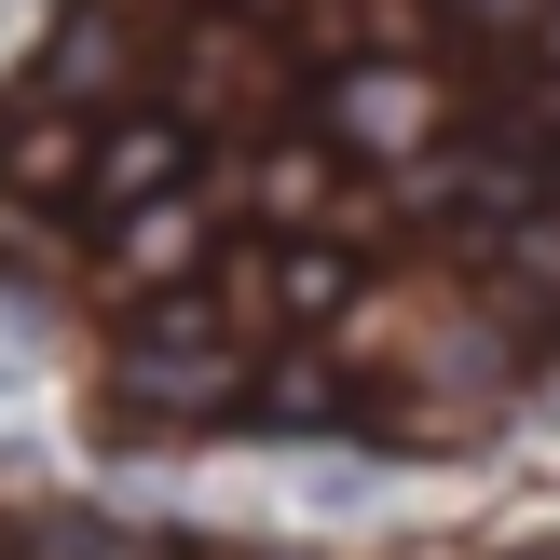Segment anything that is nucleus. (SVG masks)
I'll return each instance as SVG.
<instances>
[{
	"label": "nucleus",
	"mask_w": 560,
	"mask_h": 560,
	"mask_svg": "<svg viewBox=\"0 0 560 560\" xmlns=\"http://www.w3.org/2000/svg\"><path fill=\"white\" fill-rule=\"evenodd\" d=\"M260 328H273V288H151L124 370H109V383H124V438L137 424H219Z\"/></svg>",
	"instance_id": "1"
},
{
	"label": "nucleus",
	"mask_w": 560,
	"mask_h": 560,
	"mask_svg": "<svg viewBox=\"0 0 560 560\" xmlns=\"http://www.w3.org/2000/svg\"><path fill=\"white\" fill-rule=\"evenodd\" d=\"M328 137H355L370 164H410L452 137V82H438V55H370V69L328 82Z\"/></svg>",
	"instance_id": "2"
},
{
	"label": "nucleus",
	"mask_w": 560,
	"mask_h": 560,
	"mask_svg": "<svg viewBox=\"0 0 560 560\" xmlns=\"http://www.w3.org/2000/svg\"><path fill=\"white\" fill-rule=\"evenodd\" d=\"M137 82H151V14H137V0H69L55 42H42V96L55 109H109V96H137Z\"/></svg>",
	"instance_id": "3"
},
{
	"label": "nucleus",
	"mask_w": 560,
	"mask_h": 560,
	"mask_svg": "<svg viewBox=\"0 0 560 560\" xmlns=\"http://www.w3.org/2000/svg\"><path fill=\"white\" fill-rule=\"evenodd\" d=\"M82 178H96V124H82V109H55L42 82H27V96L0 109V191H27V206H69Z\"/></svg>",
	"instance_id": "4"
},
{
	"label": "nucleus",
	"mask_w": 560,
	"mask_h": 560,
	"mask_svg": "<svg viewBox=\"0 0 560 560\" xmlns=\"http://www.w3.org/2000/svg\"><path fill=\"white\" fill-rule=\"evenodd\" d=\"M479 301L520 328V342H547L560 328V191H534V206L492 233V273H479Z\"/></svg>",
	"instance_id": "5"
},
{
	"label": "nucleus",
	"mask_w": 560,
	"mask_h": 560,
	"mask_svg": "<svg viewBox=\"0 0 560 560\" xmlns=\"http://www.w3.org/2000/svg\"><path fill=\"white\" fill-rule=\"evenodd\" d=\"M260 82H273L260 27H246V14H206L178 42V96H164V109H178V124H233V109H260Z\"/></svg>",
	"instance_id": "6"
},
{
	"label": "nucleus",
	"mask_w": 560,
	"mask_h": 560,
	"mask_svg": "<svg viewBox=\"0 0 560 560\" xmlns=\"http://www.w3.org/2000/svg\"><path fill=\"white\" fill-rule=\"evenodd\" d=\"M191 260H206V206L191 191H151V206H124V233H109V288L151 301V288H191Z\"/></svg>",
	"instance_id": "7"
},
{
	"label": "nucleus",
	"mask_w": 560,
	"mask_h": 560,
	"mask_svg": "<svg viewBox=\"0 0 560 560\" xmlns=\"http://www.w3.org/2000/svg\"><path fill=\"white\" fill-rule=\"evenodd\" d=\"M191 178V124L178 109H124V124H96V206H151V191H178Z\"/></svg>",
	"instance_id": "8"
},
{
	"label": "nucleus",
	"mask_w": 560,
	"mask_h": 560,
	"mask_svg": "<svg viewBox=\"0 0 560 560\" xmlns=\"http://www.w3.org/2000/svg\"><path fill=\"white\" fill-rule=\"evenodd\" d=\"M260 219H288V233H328V219H355V191H342V151H273L260 164Z\"/></svg>",
	"instance_id": "9"
},
{
	"label": "nucleus",
	"mask_w": 560,
	"mask_h": 560,
	"mask_svg": "<svg viewBox=\"0 0 560 560\" xmlns=\"http://www.w3.org/2000/svg\"><path fill=\"white\" fill-rule=\"evenodd\" d=\"M273 315H288V328H328V315H355V273H342V246H288V260H273Z\"/></svg>",
	"instance_id": "10"
},
{
	"label": "nucleus",
	"mask_w": 560,
	"mask_h": 560,
	"mask_svg": "<svg viewBox=\"0 0 560 560\" xmlns=\"http://www.w3.org/2000/svg\"><path fill=\"white\" fill-rule=\"evenodd\" d=\"M260 424H273V438H328V424H342V383H328V370H288V383L260 397Z\"/></svg>",
	"instance_id": "11"
},
{
	"label": "nucleus",
	"mask_w": 560,
	"mask_h": 560,
	"mask_svg": "<svg viewBox=\"0 0 560 560\" xmlns=\"http://www.w3.org/2000/svg\"><path fill=\"white\" fill-rule=\"evenodd\" d=\"M27 560H137V547L109 534V520H42V534H27Z\"/></svg>",
	"instance_id": "12"
},
{
	"label": "nucleus",
	"mask_w": 560,
	"mask_h": 560,
	"mask_svg": "<svg viewBox=\"0 0 560 560\" xmlns=\"http://www.w3.org/2000/svg\"><path fill=\"white\" fill-rule=\"evenodd\" d=\"M534 69H560V0H547V14H534Z\"/></svg>",
	"instance_id": "13"
}]
</instances>
